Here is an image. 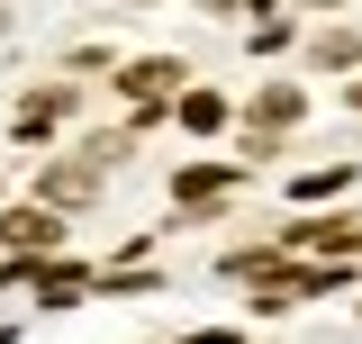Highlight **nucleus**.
I'll return each instance as SVG.
<instances>
[{
	"label": "nucleus",
	"mask_w": 362,
	"mask_h": 344,
	"mask_svg": "<svg viewBox=\"0 0 362 344\" xmlns=\"http://www.w3.org/2000/svg\"><path fill=\"white\" fill-rule=\"evenodd\" d=\"M235 272H254V308H299V299H326V281H335V272H272V263H235Z\"/></svg>",
	"instance_id": "nucleus-1"
},
{
	"label": "nucleus",
	"mask_w": 362,
	"mask_h": 344,
	"mask_svg": "<svg viewBox=\"0 0 362 344\" xmlns=\"http://www.w3.org/2000/svg\"><path fill=\"white\" fill-rule=\"evenodd\" d=\"M0 236H9L18 254H45V245H54L64 227H54V209H9V217H0Z\"/></svg>",
	"instance_id": "nucleus-2"
},
{
	"label": "nucleus",
	"mask_w": 362,
	"mask_h": 344,
	"mask_svg": "<svg viewBox=\"0 0 362 344\" xmlns=\"http://www.w3.org/2000/svg\"><path fill=\"white\" fill-rule=\"evenodd\" d=\"M90 190H100V164H54L45 172V200H54V209H73V200H90Z\"/></svg>",
	"instance_id": "nucleus-3"
},
{
	"label": "nucleus",
	"mask_w": 362,
	"mask_h": 344,
	"mask_svg": "<svg viewBox=\"0 0 362 344\" xmlns=\"http://www.w3.org/2000/svg\"><path fill=\"white\" fill-rule=\"evenodd\" d=\"M173 91H181V64H136V73H127V100H145V109L173 100Z\"/></svg>",
	"instance_id": "nucleus-4"
},
{
	"label": "nucleus",
	"mask_w": 362,
	"mask_h": 344,
	"mask_svg": "<svg viewBox=\"0 0 362 344\" xmlns=\"http://www.w3.org/2000/svg\"><path fill=\"white\" fill-rule=\"evenodd\" d=\"M299 109H308V100H299V91H290V82H272V91H263V127H290Z\"/></svg>",
	"instance_id": "nucleus-5"
},
{
	"label": "nucleus",
	"mask_w": 362,
	"mask_h": 344,
	"mask_svg": "<svg viewBox=\"0 0 362 344\" xmlns=\"http://www.w3.org/2000/svg\"><path fill=\"white\" fill-rule=\"evenodd\" d=\"M218 118H226V109H218V100H209V91H181V127H199V136H209V127H218Z\"/></svg>",
	"instance_id": "nucleus-6"
},
{
	"label": "nucleus",
	"mask_w": 362,
	"mask_h": 344,
	"mask_svg": "<svg viewBox=\"0 0 362 344\" xmlns=\"http://www.w3.org/2000/svg\"><path fill=\"white\" fill-rule=\"evenodd\" d=\"M218 190H226L218 164H209V172H181V200H190V209H199V200H218Z\"/></svg>",
	"instance_id": "nucleus-7"
},
{
	"label": "nucleus",
	"mask_w": 362,
	"mask_h": 344,
	"mask_svg": "<svg viewBox=\"0 0 362 344\" xmlns=\"http://www.w3.org/2000/svg\"><path fill=\"white\" fill-rule=\"evenodd\" d=\"M317 64H362V37H354V28H335V37L317 45Z\"/></svg>",
	"instance_id": "nucleus-8"
},
{
	"label": "nucleus",
	"mask_w": 362,
	"mask_h": 344,
	"mask_svg": "<svg viewBox=\"0 0 362 344\" xmlns=\"http://www.w3.org/2000/svg\"><path fill=\"white\" fill-rule=\"evenodd\" d=\"M299 9H344V0H299Z\"/></svg>",
	"instance_id": "nucleus-9"
},
{
	"label": "nucleus",
	"mask_w": 362,
	"mask_h": 344,
	"mask_svg": "<svg viewBox=\"0 0 362 344\" xmlns=\"http://www.w3.org/2000/svg\"><path fill=\"white\" fill-rule=\"evenodd\" d=\"M354 109H362V82H354Z\"/></svg>",
	"instance_id": "nucleus-10"
}]
</instances>
